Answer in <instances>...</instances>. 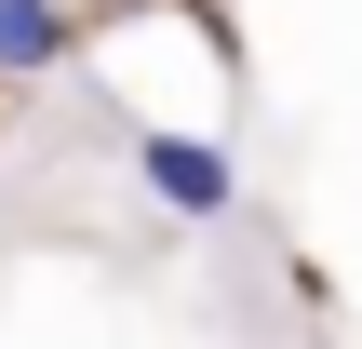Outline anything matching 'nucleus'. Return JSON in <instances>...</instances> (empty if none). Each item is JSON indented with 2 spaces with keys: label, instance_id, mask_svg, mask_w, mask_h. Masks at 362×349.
<instances>
[{
  "label": "nucleus",
  "instance_id": "1",
  "mask_svg": "<svg viewBox=\"0 0 362 349\" xmlns=\"http://www.w3.org/2000/svg\"><path fill=\"white\" fill-rule=\"evenodd\" d=\"M134 188H148L161 215H188V229H215V215L242 202V161H228L215 135H134Z\"/></svg>",
  "mask_w": 362,
  "mask_h": 349
},
{
  "label": "nucleus",
  "instance_id": "2",
  "mask_svg": "<svg viewBox=\"0 0 362 349\" xmlns=\"http://www.w3.org/2000/svg\"><path fill=\"white\" fill-rule=\"evenodd\" d=\"M54 54H67V13H54V0H0V67L27 81V67H54Z\"/></svg>",
  "mask_w": 362,
  "mask_h": 349
}]
</instances>
